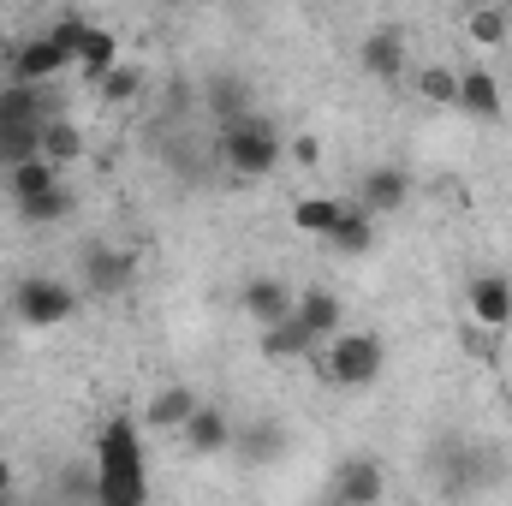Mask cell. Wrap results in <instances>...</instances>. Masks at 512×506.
I'll list each match as a JSON object with an SVG mask.
<instances>
[{
    "mask_svg": "<svg viewBox=\"0 0 512 506\" xmlns=\"http://www.w3.org/2000/svg\"><path fill=\"white\" fill-rule=\"evenodd\" d=\"M96 501H114V506H143L149 501L143 441H137V423H131V417L102 423V435H96Z\"/></svg>",
    "mask_w": 512,
    "mask_h": 506,
    "instance_id": "obj_1",
    "label": "cell"
},
{
    "mask_svg": "<svg viewBox=\"0 0 512 506\" xmlns=\"http://www.w3.org/2000/svg\"><path fill=\"white\" fill-rule=\"evenodd\" d=\"M280 155H286V143H280V131L268 126L262 114H239V120L221 126V161L239 179H268L280 167Z\"/></svg>",
    "mask_w": 512,
    "mask_h": 506,
    "instance_id": "obj_2",
    "label": "cell"
},
{
    "mask_svg": "<svg viewBox=\"0 0 512 506\" xmlns=\"http://www.w3.org/2000/svg\"><path fill=\"white\" fill-rule=\"evenodd\" d=\"M310 364L334 381V387H370V381L382 376L387 352H382L376 334H346L340 328V334H328V352H316Z\"/></svg>",
    "mask_w": 512,
    "mask_h": 506,
    "instance_id": "obj_3",
    "label": "cell"
},
{
    "mask_svg": "<svg viewBox=\"0 0 512 506\" xmlns=\"http://www.w3.org/2000/svg\"><path fill=\"white\" fill-rule=\"evenodd\" d=\"M12 316L24 328H60L66 316H78V292L66 280H48V274H24L12 286Z\"/></svg>",
    "mask_w": 512,
    "mask_h": 506,
    "instance_id": "obj_4",
    "label": "cell"
},
{
    "mask_svg": "<svg viewBox=\"0 0 512 506\" xmlns=\"http://www.w3.org/2000/svg\"><path fill=\"white\" fill-rule=\"evenodd\" d=\"M66 66H72V60H66V48H60L48 30L12 48V78H18V84H48V78H60Z\"/></svg>",
    "mask_w": 512,
    "mask_h": 506,
    "instance_id": "obj_5",
    "label": "cell"
},
{
    "mask_svg": "<svg viewBox=\"0 0 512 506\" xmlns=\"http://www.w3.org/2000/svg\"><path fill=\"white\" fill-rule=\"evenodd\" d=\"M358 54H364V72H370V78H382V84H399V78H405V66H411L399 24H382V30H370Z\"/></svg>",
    "mask_w": 512,
    "mask_h": 506,
    "instance_id": "obj_6",
    "label": "cell"
},
{
    "mask_svg": "<svg viewBox=\"0 0 512 506\" xmlns=\"http://www.w3.org/2000/svg\"><path fill=\"white\" fill-rule=\"evenodd\" d=\"M262 358H268V364H304V358H316V334L304 328L298 310H292L286 322H268V328H262Z\"/></svg>",
    "mask_w": 512,
    "mask_h": 506,
    "instance_id": "obj_7",
    "label": "cell"
},
{
    "mask_svg": "<svg viewBox=\"0 0 512 506\" xmlns=\"http://www.w3.org/2000/svg\"><path fill=\"white\" fill-rule=\"evenodd\" d=\"M465 310H471V322H483V328H507L512 322V280L507 274H477L471 292H465Z\"/></svg>",
    "mask_w": 512,
    "mask_h": 506,
    "instance_id": "obj_8",
    "label": "cell"
},
{
    "mask_svg": "<svg viewBox=\"0 0 512 506\" xmlns=\"http://www.w3.org/2000/svg\"><path fill=\"white\" fill-rule=\"evenodd\" d=\"M185 447L197 453V459H215V453H227L233 447V423H227V411L221 405H197L191 417H185Z\"/></svg>",
    "mask_w": 512,
    "mask_h": 506,
    "instance_id": "obj_9",
    "label": "cell"
},
{
    "mask_svg": "<svg viewBox=\"0 0 512 506\" xmlns=\"http://www.w3.org/2000/svg\"><path fill=\"white\" fill-rule=\"evenodd\" d=\"M334 501H352V506H370L387 495L382 471H376V459H346L340 471H334V489H328Z\"/></svg>",
    "mask_w": 512,
    "mask_h": 506,
    "instance_id": "obj_10",
    "label": "cell"
},
{
    "mask_svg": "<svg viewBox=\"0 0 512 506\" xmlns=\"http://www.w3.org/2000/svg\"><path fill=\"white\" fill-rule=\"evenodd\" d=\"M459 114L471 120H501V84L489 66H465L459 72Z\"/></svg>",
    "mask_w": 512,
    "mask_h": 506,
    "instance_id": "obj_11",
    "label": "cell"
},
{
    "mask_svg": "<svg viewBox=\"0 0 512 506\" xmlns=\"http://www.w3.org/2000/svg\"><path fill=\"white\" fill-rule=\"evenodd\" d=\"M405 197H411V179H405L399 167H370L364 185H358V203H364L370 215H399Z\"/></svg>",
    "mask_w": 512,
    "mask_h": 506,
    "instance_id": "obj_12",
    "label": "cell"
},
{
    "mask_svg": "<svg viewBox=\"0 0 512 506\" xmlns=\"http://www.w3.org/2000/svg\"><path fill=\"white\" fill-rule=\"evenodd\" d=\"M245 310L256 316V328L286 322V316L298 310V292H292L286 280H268V274H262V280H251V286H245Z\"/></svg>",
    "mask_w": 512,
    "mask_h": 506,
    "instance_id": "obj_13",
    "label": "cell"
},
{
    "mask_svg": "<svg viewBox=\"0 0 512 506\" xmlns=\"http://www.w3.org/2000/svg\"><path fill=\"white\" fill-rule=\"evenodd\" d=\"M42 120H54L48 102H42V84L6 78V90H0V126H42Z\"/></svg>",
    "mask_w": 512,
    "mask_h": 506,
    "instance_id": "obj_14",
    "label": "cell"
},
{
    "mask_svg": "<svg viewBox=\"0 0 512 506\" xmlns=\"http://www.w3.org/2000/svg\"><path fill=\"white\" fill-rule=\"evenodd\" d=\"M328 245L340 256H364L370 245H376V215L358 203V209H340V221L328 227Z\"/></svg>",
    "mask_w": 512,
    "mask_h": 506,
    "instance_id": "obj_15",
    "label": "cell"
},
{
    "mask_svg": "<svg viewBox=\"0 0 512 506\" xmlns=\"http://www.w3.org/2000/svg\"><path fill=\"white\" fill-rule=\"evenodd\" d=\"M60 173H66V167H54L48 155H24V161L6 167V191H12V203H18V197H36V191L60 185Z\"/></svg>",
    "mask_w": 512,
    "mask_h": 506,
    "instance_id": "obj_16",
    "label": "cell"
},
{
    "mask_svg": "<svg viewBox=\"0 0 512 506\" xmlns=\"http://www.w3.org/2000/svg\"><path fill=\"white\" fill-rule=\"evenodd\" d=\"M197 405H203V399H197L185 381H173V387H161V393L149 399V423H155V429H167V435H179V429H185V417H191Z\"/></svg>",
    "mask_w": 512,
    "mask_h": 506,
    "instance_id": "obj_17",
    "label": "cell"
},
{
    "mask_svg": "<svg viewBox=\"0 0 512 506\" xmlns=\"http://www.w3.org/2000/svg\"><path fill=\"white\" fill-rule=\"evenodd\" d=\"M72 215V191L66 185H48V191H36V197H18V221L24 227H54V221H66Z\"/></svg>",
    "mask_w": 512,
    "mask_h": 506,
    "instance_id": "obj_18",
    "label": "cell"
},
{
    "mask_svg": "<svg viewBox=\"0 0 512 506\" xmlns=\"http://www.w3.org/2000/svg\"><path fill=\"white\" fill-rule=\"evenodd\" d=\"M84 280L96 286V292H120L131 280V256L126 251H108V245H96V251L84 256Z\"/></svg>",
    "mask_w": 512,
    "mask_h": 506,
    "instance_id": "obj_19",
    "label": "cell"
},
{
    "mask_svg": "<svg viewBox=\"0 0 512 506\" xmlns=\"http://www.w3.org/2000/svg\"><path fill=\"white\" fill-rule=\"evenodd\" d=\"M298 316H304V328L316 334V340H328V334H340V298L334 292H322V286H310L304 298H298Z\"/></svg>",
    "mask_w": 512,
    "mask_h": 506,
    "instance_id": "obj_20",
    "label": "cell"
},
{
    "mask_svg": "<svg viewBox=\"0 0 512 506\" xmlns=\"http://www.w3.org/2000/svg\"><path fill=\"white\" fill-rule=\"evenodd\" d=\"M340 209H346L340 197H298L292 203V227L310 233V239H328V227L340 221Z\"/></svg>",
    "mask_w": 512,
    "mask_h": 506,
    "instance_id": "obj_21",
    "label": "cell"
},
{
    "mask_svg": "<svg viewBox=\"0 0 512 506\" xmlns=\"http://www.w3.org/2000/svg\"><path fill=\"white\" fill-rule=\"evenodd\" d=\"M114 60H120V42H114V30H96V24H90V36L78 42V60H72V66H78L84 78H102Z\"/></svg>",
    "mask_w": 512,
    "mask_h": 506,
    "instance_id": "obj_22",
    "label": "cell"
},
{
    "mask_svg": "<svg viewBox=\"0 0 512 506\" xmlns=\"http://www.w3.org/2000/svg\"><path fill=\"white\" fill-rule=\"evenodd\" d=\"M42 155L54 167H72L84 155V131L72 126V120H42Z\"/></svg>",
    "mask_w": 512,
    "mask_h": 506,
    "instance_id": "obj_23",
    "label": "cell"
},
{
    "mask_svg": "<svg viewBox=\"0 0 512 506\" xmlns=\"http://www.w3.org/2000/svg\"><path fill=\"white\" fill-rule=\"evenodd\" d=\"M417 96H423L429 108H459V72L423 66V72H417Z\"/></svg>",
    "mask_w": 512,
    "mask_h": 506,
    "instance_id": "obj_24",
    "label": "cell"
},
{
    "mask_svg": "<svg viewBox=\"0 0 512 506\" xmlns=\"http://www.w3.org/2000/svg\"><path fill=\"white\" fill-rule=\"evenodd\" d=\"M96 90H102V102H131V96L143 90V66H131V60H114V66L96 78Z\"/></svg>",
    "mask_w": 512,
    "mask_h": 506,
    "instance_id": "obj_25",
    "label": "cell"
},
{
    "mask_svg": "<svg viewBox=\"0 0 512 506\" xmlns=\"http://www.w3.org/2000/svg\"><path fill=\"white\" fill-rule=\"evenodd\" d=\"M465 30H471L477 48H501V42H507V12H501V6H471V24H465Z\"/></svg>",
    "mask_w": 512,
    "mask_h": 506,
    "instance_id": "obj_26",
    "label": "cell"
},
{
    "mask_svg": "<svg viewBox=\"0 0 512 506\" xmlns=\"http://www.w3.org/2000/svg\"><path fill=\"white\" fill-rule=\"evenodd\" d=\"M24 155H42V126H0V167H12Z\"/></svg>",
    "mask_w": 512,
    "mask_h": 506,
    "instance_id": "obj_27",
    "label": "cell"
},
{
    "mask_svg": "<svg viewBox=\"0 0 512 506\" xmlns=\"http://www.w3.org/2000/svg\"><path fill=\"white\" fill-rule=\"evenodd\" d=\"M465 352H471L477 364H495V358H501V328L471 322V328H465Z\"/></svg>",
    "mask_w": 512,
    "mask_h": 506,
    "instance_id": "obj_28",
    "label": "cell"
},
{
    "mask_svg": "<svg viewBox=\"0 0 512 506\" xmlns=\"http://www.w3.org/2000/svg\"><path fill=\"white\" fill-rule=\"evenodd\" d=\"M48 36H54V42H60V48H66V60H78V42H84V36H90V24H84V18H60V24H54V30H48Z\"/></svg>",
    "mask_w": 512,
    "mask_h": 506,
    "instance_id": "obj_29",
    "label": "cell"
},
{
    "mask_svg": "<svg viewBox=\"0 0 512 506\" xmlns=\"http://www.w3.org/2000/svg\"><path fill=\"white\" fill-rule=\"evenodd\" d=\"M292 161H298V167H316V161H322V143H316V137H298V143H292Z\"/></svg>",
    "mask_w": 512,
    "mask_h": 506,
    "instance_id": "obj_30",
    "label": "cell"
},
{
    "mask_svg": "<svg viewBox=\"0 0 512 506\" xmlns=\"http://www.w3.org/2000/svg\"><path fill=\"white\" fill-rule=\"evenodd\" d=\"M12 489H18V477H12V465L0 459V501H12Z\"/></svg>",
    "mask_w": 512,
    "mask_h": 506,
    "instance_id": "obj_31",
    "label": "cell"
},
{
    "mask_svg": "<svg viewBox=\"0 0 512 506\" xmlns=\"http://www.w3.org/2000/svg\"><path fill=\"white\" fill-rule=\"evenodd\" d=\"M471 6H501V0H471Z\"/></svg>",
    "mask_w": 512,
    "mask_h": 506,
    "instance_id": "obj_32",
    "label": "cell"
},
{
    "mask_svg": "<svg viewBox=\"0 0 512 506\" xmlns=\"http://www.w3.org/2000/svg\"><path fill=\"white\" fill-rule=\"evenodd\" d=\"M507 411H512V393H507Z\"/></svg>",
    "mask_w": 512,
    "mask_h": 506,
    "instance_id": "obj_33",
    "label": "cell"
}]
</instances>
